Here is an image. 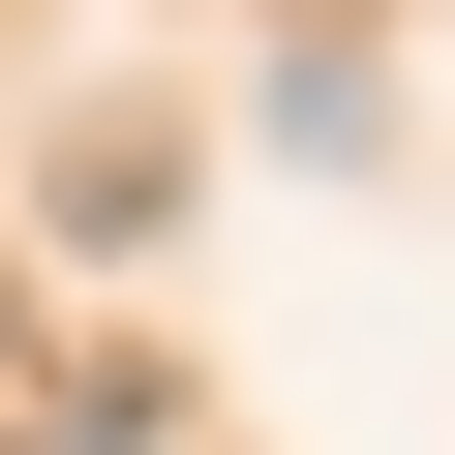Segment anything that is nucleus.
Wrapping results in <instances>:
<instances>
[{
	"label": "nucleus",
	"instance_id": "f257e3e1",
	"mask_svg": "<svg viewBox=\"0 0 455 455\" xmlns=\"http://www.w3.org/2000/svg\"><path fill=\"white\" fill-rule=\"evenodd\" d=\"M61 455H92V425H61Z\"/></svg>",
	"mask_w": 455,
	"mask_h": 455
}]
</instances>
